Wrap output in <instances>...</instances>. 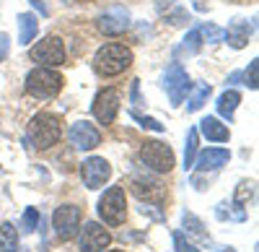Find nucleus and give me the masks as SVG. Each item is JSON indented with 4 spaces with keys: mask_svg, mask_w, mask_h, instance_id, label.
<instances>
[{
    "mask_svg": "<svg viewBox=\"0 0 259 252\" xmlns=\"http://www.w3.org/2000/svg\"><path fill=\"white\" fill-rule=\"evenodd\" d=\"M182 226H184V232L189 234V237H194V239H207V232H205V224L194 216V213H184L182 216Z\"/></svg>",
    "mask_w": 259,
    "mask_h": 252,
    "instance_id": "obj_20",
    "label": "nucleus"
},
{
    "mask_svg": "<svg viewBox=\"0 0 259 252\" xmlns=\"http://www.w3.org/2000/svg\"><path fill=\"white\" fill-rule=\"evenodd\" d=\"M210 83H197L192 91H189V96H187V112H197V110H202V104L207 101V96H210Z\"/></svg>",
    "mask_w": 259,
    "mask_h": 252,
    "instance_id": "obj_19",
    "label": "nucleus"
},
{
    "mask_svg": "<svg viewBox=\"0 0 259 252\" xmlns=\"http://www.w3.org/2000/svg\"><path fill=\"white\" fill-rule=\"evenodd\" d=\"M96 26L101 34L106 37H119L130 29V11L122 8V6H114L109 11H104L99 18H96Z\"/></svg>",
    "mask_w": 259,
    "mask_h": 252,
    "instance_id": "obj_12",
    "label": "nucleus"
},
{
    "mask_svg": "<svg viewBox=\"0 0 259 252\" xmlns=\"http://www.w3.org/2000/svg\"><path fill=\"white\" fill-rule=\"evenodd\" d=\"M140 213H143V216L148 213V216H150V219H153V221H163V213H158V211H153V205H145V203H143V205H140Z\"/></svg>",
    "mask_w": 259,
    "mask_h": 252,
    "instance_id": "obj_30",
    "label": "nucleus"
},
{
    "mask_svg": "<svg viewBox=\"0 0 259 252\" xmlns=\"http://www.w3.org/2000/svg\"><path fill=\"white\" fill-rule=\"evenodd\" d=\"M91 112L101 125H112L119 112V91L117 89H101L91 104Z\"/></svg>",
    "mask_w": 259,
    "mask_h": 252,
    "instance_id": "obj_10",
    "label": "nucleus"
},
{
    "mask_svg": "<svg viewBox=\"0 0 259 252\" xmlns=\"http://www.w3.org/2000/svg\"><path fill=\"white\" fill-rule=\"evenodd\" d=\"M109 177H112V166L101 156H91V159H85L80 164V179H83V185L89 187V190H99V187H104L106 182H109Z\"/></svg>",
    "mask_w": 259,
    "mask_h": 252,
    "instance_id": "obj_8",
    "label": "nucleus"
},
{
    "mask_svg": "<svg viewBox=\"0 0 259 252\" xmlns=\"http://www.w3.org/2000/svg\"><path fill=\"white\" fill-rule=\"evenodd\" d=\"M251 198H254V182H249V179H241V182H239V187H236L233 203H236V205H246Z\"/></svg>",
    "mask_w": 259,
    "mask_h": 252,
    "instance_id": "obj_23",
    "label": "nucleus"
},
{
    "mask_svg": "<svg viewBox=\"0 0 259 252\" xmlns=\"http://www.w3.org/2000/svg\"><path fill=\"white\" fill-rule=\"evenodd\" d=\"M8 50H11V37L6 31H0V60L8 57Z\"/></svg>",
    "mask_w": 259,
    "mask_h": 252,
    "instance_id": "obj_29",
    "label": "nucleus"
},
{
    "mask_svg": "<svg viewBox=\"0 0 259 252\" xmlns=\"http://www.w3.org/2000/svg\"><path fill=\"white\" fill-rule=\"evenodd\" d=\"M239 101H241V94H239V91H233V89L226 91V94H221V96H218V104H215V107H218V115L226 117V120L231 122L236 107H239Z\"/></svg>",
    "mask_w": 259,
    "mask_h": 252,
    "instance_id": "obj_18",
    "label": "nucleus"
},
{
    "mask_svg": "<svg viewBox=\"0 0 259 252\" xmlns=\"http://www.w3.org/2000/svg\"><path fill=\"white\" fill-rule=\"evenodd\" d=\"M140 161L148 166V169H153L158 174H166V172L174 169V151L161 140H145L143 149H140Z\"/></svg>",
    "mask_w": 259,
    "mask_h": 252,
    "instance_id": "obj_5",
    "label": "nucleus"
},
{
    "mask_svg": "<svg viewBox=\"0 0 259 252\" xmlns=\"http://www.w3.org/2000/svg\"><path fill=\"white\" fill-rule=\"evenodd\" d=\"M133 101H140V81H133Z\"/></svg>",
    "mask_w": 259,
    "mask_h": 252,
    "instance_id": "obj_32",
    "label": "nucleus"
},
{
    "mask_svg": "<svg viewBox=\"0 0 259 252\" xmlns=\"http://www.w3.org/2000/svg\"><path fill=\"white\" fill-rule=\"evenodd\" d=\"M29 55L34 62H41L45 68H57L65 62V42L60 37H47V39L36 42Z\"/></svg>",
    "mask_w": 259,
    "mask_h": 252,
    "instance_id": "obj_7",
    "label": "nucleus"
},
{
    "mask_svg": "<svg viewBox=\"0 0 259 252\" xmlns=\"http://www.w3.org/2000/svg\"><path fill=\"white\" fill-rule=\"evenodd\" d=\"M200 37L207 39V42H221L223 39V29L212 26V24H205V26H200Z\"/></svg>",
    "mask_w": 259,
    "mask_h": 252,
    "instance_id": "obj_26",
    "label": "nucleus"
},
{
    "mask_svg": "<svg viewBox=\"0 0 259 252\" xmlns=\"http://www.w3.org/2000/svg\"><path fill=\"white\" fill-rule=\"evenodd\" d=\"M55 234L60 239H73L80 229V208L78 205H60L52 216Z\"/></svg>",
    "mask_w": 259,
    "mask_h": 252,
    "instance_id": "obj_9",
    "label": "nucleus"
},
{
    "mask_svg": "<svg viewBox=\"0 0 259 252\" xmlns=\"http://www.w3.org/2000/svg\"><path fill=\"white\" fill-rule=\"evenodd\" d=\"M130 65H133V50L124 47V45H104L96 57H94V68L99 76L104 78H112L124 73Z\"/></svg>",
    "mask_w": 259,
    "mask_h": 252,
    "instance_id": "obj_2",
    "label": "nucleus"
},
{
    "mask_svg": "<svg viewBox=\"0 0 259 252\" xmlns=\"http://www.w3.org/2000/svg\"><path fill=\"white\" fill-rule=\"evenodd\" d=\"M197 133H202V135H205L207 140H212V143H226V140L231 138L228 128H226L218 117H205V120L200 122Z\"/></svg>",
    "mask_w": 259,
    "mask_h": 252,
    "instance_id": "obj_16",
    "label": "nucleus"
},
{
    "mask_svg": "<svg viewBox=\"0 0 259 252\" xmlns=\"http://www.w3.org/2000/svg\"><path fill=\"white\" fill-rule=\"evenodd\" d=\"M39 31V21L34 13H21L18 16V42L21 45H31Z\"/></svg>",
    "mask_w": 259,
    "mask_h": 252,
    "instance_id": "obj_17",
    "label": "nucleus"
},
{
    "mask_svg": "<svg viewBox=\"0 0 259 252\" xmlns=\"http://www.w3.org/2000/svg\"><path fill=\"white\" fill-rule=\"evenodd\" d=\"M174 249H177V252H200L194 244H189V242L184 239L182 232H174Z\"/></svg>",
    "mask_w": 259,
    "mask_h": 252,
    "instance_id": "obj_28",
    "label": "nucleus"
},
{
    "mask_svg": "<svg viewBox=\"0 0 259 252\" xmlns=\"http://www.w3.org/2000/svg\"><path fill=\"white\" fill-rule=\"evenodd\" d=\"M99 216L109 224V226H119L124 224L127 216V198H124V187L114 185L109 187L101 198H99Z\"/></svg>",
    "mask_w": 259,
    "mask_h": 252,
    "instance_id": "obj_4",
    "label": "nucleus"
},
{
    "mask_svg": "<svg viewBox=\"0 0 259 252\" xmlns=\"http://www.w3.org/2000/svg\"><path fill=\"white\" fill-rule=\"evenodd\" d=\"M83 252H104L112 244V234L99 224V221H89L80 229V239H78Z\"/></svg>",
    "mask_w": 259,
    "mask_h": 252,
    "instance_id": "obj_11",
    "label": "nucleus"
},
{
    "mask_svg": "<svg viewBox=\"0 0 259 252\" xmlns=\"http://www.w3.org/2000/svg\"><path fill=\"white\" fill-rule=\"evenodd\" d=\"M112 252H122V249H112Z\"/></svg>",
    "mask_w": 259,
    "mask_h": 252,
    "instance_id": "obj_33",
    "label": "nucleus"
},
{
    "mask_svg": "<svg viewBox=\"0 0 259 252\" xmlns=\"http://www.w3.org/2000/svg\"><path fill=\"white\" fill-rule=\"evenodd\" d=\"M36 226H39V211H36V208H26V211H24V221H21V232L31 234Z\"/></svg>",
    "mask_w": 259,
    "mask_h": 252,
    "instance_id": "obj_24",
    "label": "nucleus"
},
{
    "mask_svg": "<svg viewBox=\"0 0 259 252\" xmlns=\"http://www.w3.org/2000/svg\"><path fill=\"white\" fill-rule=\"evenodd\" d=\"M60 89H62V76L57 73V70H52V68H34V70H29V76H26V91L34 96V99H52V96H57L60 94Z\"/></svg>",
    "mask_w": 259,
    "mask_h": 252,
    "instance_id": "obj_3",
    "label": "nucleus"
},
{
    "mask_svg": "<svg viewBox=\"0 0 259 252\" xmlns=\"http://www.w3.org/2000/svg\"><path fill=\"white\" fill-rule=\"evenodd\" d=\"M29 3H31L36 11H41V16H47V13H50V8H47V3H45V0H29Z\"/></svg>",
    "mask_w": 259,
    "mask_h": 252,
    "instance_id": "obj_31",
    "label": "nucleus"
},
{
    "mask_svg": "<svg viewBox=\"0 0 259 252\" xmlns=\"http://www.w3.org/2000/svg\"><path fill=\"white\" fill-rule=\"evenodd\" d=\"M254 34V21H244V18H236L233 24L223 31V39L233 50H244L249 45V37Z\"/></svg>",
    "mask_w": 259,
    "mask_h": 252,
    "instance_id": "obj_14",
    "label": "nucleus"
},
{
    "mask_svg": "<svg viewBox=\"0 0 259 252\" xmlns=\"http://www.w3.org/2000/svg\"><path fill=\"white\" fill-rule=\"evenodd\" d=\"M68 138H70V143L75 146V149H80V151H91V149H96V146L101 143V133L96 130V125H91L89 120L73 122L70 130H68Z\"/></svg>",
    "mask_w": 259,
    "mask_h": 252,
    "instance_id": "obj_13",
    "label": "nucleus"
},
{
    "mask_svg": "<svg viewBox=\"0 0 259 252\" xmlns=\"http://www.w3.org/2000/svg\"><path fill=\"white\" fill-rule=\"evenodd\" d=\"M256 70H259V60H251L249 70H246V73H241V78L246 81V86H249V89H256V86H259V81H256Z\"/></svg>",
    "mask_w": 259,
    "mask_h": 252,
    "instance_id": "obj_27",
    "label": "nucleus"
},
{
    "mask_svg": "<svg viewBox=\"0 0 259 252\" xmlns=\"http://www.w3.org/2000/svg\"><path fill=\"white\" fill-rule=\"evenodd\" d=\"M197 143H200V133H197V128H192L187 133V143H184V169H192L194 156H197Z\"/></svg>",
    "mask_w": 259,
    "mask_h": 252,
    "instance_id": "obj_21",
    "label": "nucleus"
},
{
    "mask_svg": "<svg viewBox=\"0 0 259 252\" xmlns=\"http://www.w3.org/2000/svg\"><path fill=\"white\" fill-rule=\"evenodd\" d=\"M228 159H231V154H228L226 149H207V151H202V154L194 156V164H192V166H194L197 172H212V169H221V166H226Z\"/></svg>",
    "mask_w": 259,
    "mask_h": 252,
    "instance_id": "obj_15",
    "label": "nucleus"
},
{
    "mask_svg": "<svg viewBox=\"0 0 259 252\" xmlns=\"http://www.w3.org/2000/svg\"><path fill=\"white\" fill-rule=\"evenodd\" d=\"M130 117H133V120L140 125V128H145V130H156V133H163V130H166V128H163V125H161L158 120H153V117H143V115H138L135 110L130 112Z\"/></svg>",
    "mask_w": 259,
    "mask_h": 252,
    "instance_id": "obj_25",
    "label": "nucleus"
},
{
    "mask_svg": "<svg viewBox=\"0 0 259 252\" xmlns=\"http://www.w3.org/2000/svg\"><path fill=\"white\" fill-rule=\"evenodd\" d=\"M200 39H202V37H200V29H192V31L184 37V42H182V47L177 50V55H194V52L200 50V45H202Z\"/></svg>",
    "mask_w": 259,
    "mask_h": 252,
    "instance_id": "obj_22",
    "label": "nucleus"
},
{
    "mask_svg": "<svg viewBox=\"0 0 259 252\" xmlns=\"http://www.w3.org/2000/svg\"><path fill=\"white\" fill-rule=\"evenodd\" d=\"M163 89L168 94V101L174 104V107H179V104L187 99L192 83H189V76L187 70L179 65V62H171V65L166 68V76H163Z\"/></svg>",
    "mask_w": 259,
    "mask_h": 252,
    "instance_id": "obj_6",
    "label": "nucleus"
},
{
    "mask_svg": "<svg viewBox=\"0 0 259 252\" xmlns=\"http://www.w3.org/2000/svg\"><path fill=\"white\" fill-rule=\"evenodd\" d=\"M60 133H62L60 117H55L50 112L34 115L29 120V125H26V140L36 151H45V149H50V146H55L60 140Z\"/></svg>",
    "mask_w": 259,
    "mask_h": 252,
    "instance_id": "obj_1",
    "label": "nucleus"
}]
</instances>
